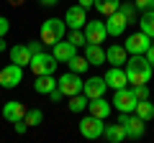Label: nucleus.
<instances>
[{
  "instance_id": "24",
  "label": "nucleus",
  "mask_w": 154,
  "mask_h": 143,
  "mask_svg": "<svg viewBox=\"0 0 154 143\" xmlns=\"http://www.w3.org/2000/svg\"><path fill=\"white\" fill-rule=\"evenodd\" d=\"M134 115H139L144 123H149V120L154 118V105L149 102V100H139V102H136V110H134Z\"/></svg>"
},
{
  "instance_id": "36",
  "label": "nucleus",
  "mask_w": 154,
  "mask_h": 143,
  "mask_svg": "<svg viewBox=\"0 0 154 143\" xmlns=\"http://www.w3.org/2000/svg\"><path fill=\"white\" fill-rule=\"evenodd\" d=\"M49 97H51V102H59V100L64 97V92H62L59 87H54V89H51V92H49Z\"/></svg>"
},
{
  "instance_id": "40",
  "label": "nucleus",
  "mask_w": 154,
  "mask_h": 143,
  "mask_svg": "<svg viewBox=\"0 0 154 143\" xmlns=\"http://www.w3.org/2000/svg\"><path fill=\"white\" fill-rule=\"evenodd\" d=\"M8 49V44H5V36H3V39H0V51H5Z\"/></svg>"
},
{
  "instance_id": "34",
  "label": "nucleus",
  "mask_w": 154,
  "mask_h": 143,
  "mask_svg": "<svg viewBox=\"0 0 154 143\" xmlns=\"http://www.w3.org/2000/svg\"><path fill=\"white\" fill-rule=\"evenodd\" d=\"M13 128H16L18 136H23V133L28 130V123H26V120H16V123H13Z\"/></svg>"
},
{
  "instance_id": "25",
  "label": "nucleus",
  "mask_w": 154,
  "mask_h": 143,
  "mask_svg": "<svg viewBox=\"0 0 154 143\" xmlns=\"http://www.w3.org/2000/svg\"><path fill=\"white\" fill-rule=\"evenodd\" d=\"M88 95L85 92H80V95H72L69 97V105H67V107H69V112H82L85 107H88Z\"/></svg>"
},
{
  "instance_id": "30",
  "label": "nucleus",
  "mask_w": 154,
  "mask_h": 143,
  "mask_svg": "<svg viewBox=\"0 0 154 143\" xmlns=\"http://www.w3.org/2000/svg\"><path fill=\"white\" fill-rule=\"evenodd\" d=\"M23 120L28 123V128H31V125H38V123L44 120V112H41V110H26V118H23Z\"/></svg>"
},
{
  "instance_id": "9",
  "label": "nucleus",
  "mask_w": 154,
  "mask_h": 143,
  "mask_svg": "<svg viewBox=\"0 0 154 143\" xmlns=\"http://www.w3.org/2000/svg\"><path fill=\"white\" fill-rule=\"evenodd\" d=\"M123 46H126L128 54H146V49L152 46V39H149L146 33L139 31V33H131V36L126 39V44H123Z\"/></svg>"
},
{
  "instance_id": "16",
  "label": "nucleus",
  "mask_w": 154,
  "mask_h": 143,
  "mask_svg": "<svg viewBox=\"0 0 154 143\" xmlns=\"http://www.w3.org/2000/svg\"><path fill=\"white\" fill-rule=\"evenodd\" d=\"M105 89H108V84H105V79H103V77H90L88 82H85L82 92L88 95V100H93V97H103Z\"/></svg>"
},
{
  "instance_id": "19",
  "label": "nucleus",
  "mask_w": 154,
  "mask_h": 143,
  "mask_svg": "<svg viewBox=\"0 0 154 143\" xmlns=\"http://www.w3.org/2000/svg\"><path fill=\"white\" fill-rule=\"evenodd\" d=\"M85 59L93 64H105V51L100 44H85Z\"/></svg>"
},
{
  "instance_id": "13",
  "label": "nucleus",
  "mask_w": 154,
  "mask_h": 143,
  "mask_svg": "<svg viewBox=\"0 0 154 143\" xmlns=\"http://www.w3.org/2000/svg\"><path fill=\"white\" fill-rule=\"evenodd\" d=\"M3 118H5L11 125H13L16 120H23V118H26V105L18 102V100H11V102H5V105H3Z\"/></svg>"
},
{
  "instance_id": "32",
  "label": "nucleus",
  "mask_w": 154,
  "mask_h": 143,
  "mask_svg": "<svg viewBox=\"0 0 154 143\" xmlns=\"http://www.w3.org/2000/svg\"><path fill=\"white\" fill-rule=\"evenodd\" d=\"M134 5L139 10H154V0H134Z\"/></svg>"
},
{
  "instance_id": "17",
  "label": "nucleus",
  "mask_w": 154,
  "mask_h": 143,
  "mask_svg": "<svg viewBox=\"0 0 154 143\" xmlns=\"http://www.w3.org/2000/svg\"><path fill=\"white\" fill-rule=\"evenodd\" d=\"M8 54H11V61H13V64H18V66H28V64H31V51H28L26 44L11 46V49H8Z\"/></svg>"
},
{
  "instance_id": "4",
  "label": "nucleus",
  "mask_w": 154,
  "mask_h": 143,
  "mask_svg": "<svg viewBox=\"0 0 154 143\" xmlns=\"http://www.w3.org/2000/svg\"><path fill=\"white\" fill-rule=\"evenodd\" d=\"M136 102H139V97L134 95V89H128V87L116 89V95H113V107H116L118 112H134V110H136Z\"/></svg>"
},
{
  "instance_id": "2",
  "label": "nucleus",
  "mask_w": 154,
  "mask_h": 143,
  "mask_svg": "<svg viewBox=\"0 0 154 143\" xmlns=\"http://www.w3.org/2000/svg\"><path fill=\"white\" fill-rule=\"evenodd\" d=\"M67 36V23L59 21V18H46L38 28V39L44 46H54L57 41H62Z\"/></svg>"
},
{
  "instance_id": "12",
  "label": "nucleus",
  "mask_w": 154,
  "mask_h": 143,
  "mask_svg": "<svg viewBox=\"0 0 154 143\" xmlns=\"http://www.w3.org/2000/svg\"><path fill=\"white\" fill-rule=\"evenodd\" d=\"M64 23H67V28H82L88 23V10L82 5H72L64 13Z\"/></svg>"
},
{
  "instance_id": "23",
  "label": "nucleus",
  "mask_w": 154,
  "mask_h": 143,
  "mask_svg": "<svg viewBox=\"0 0 154 143\" xmlns=\"http://www.w3.org/2000/svg\"><path fill=\"white\" fill-rule=\"evenodd\" d=\"M139 31L154 39V10H144V16L139 18Z\"/></svg>"
},
{
  "instance_id": "15",
  "label": "nucleus",
  "mask_w": 154,
  "mask_h": 143,
  "mask_svg": "<svg viewBox=\"0 0 154 143\" xmlns=\"http://www.w3.org/2000/svg\"><path fill=\"white\" fill-rule=\"evenodd\" d=\"M51 54H54L57 61H69L72 56L77 54V46L72 44V41H64V39H62V41H57V44L51 46Z\"/></svg>"
},
{
  "instance_id": "26",
  "label": "nucleus",
  "mask_w": 154,
  "mask_h": 143,
  "mask_svg": "<svg viewBox=\"0 0 154 143\" xmlns=\"http://www.w3.org/2000/svg\"><path fill=\"white\" fill-rule=\"evenodd\" d=\"M67 64H69V72H77V74H85V72L90 69V61L85 59V56H80V54H75Z\"/></svg>"
},
{
  "instance_id": "6",
  "label": "nucleus",
  "mask_w": 154,
  "mask_h": 143,
  "mask_svg": "<svg viewBox=\"0 0 154 143\" xmlns=\"http://www.w3.org/2000/svg\"><path fill=\"white\" fill-rule=\"evenodd\" d=\"M23 82V66H18V64H8V66H3L0 69V87H5V89H13V87H18V84Z\"/></svg>"
},
{
  "instance_id": "38",
  "label": "nucleus",
  "mask_w": 154,
  "mask_h": 143,
  "mask_svg": "<svg viewBox=\"0 0 154 143\" xmlns=\"http://www.w3.org/2000/svg\"><path fill=\"white\" fill-rule=\"evenodd\" d=\"M80 5L88 10V8H95V0H80Z\"/></svg>"
},
{
  "instance_id": "27",
  "label": "nucleus",
  "mask_w": 154,
  "mask_h": 143,
  "mask_svg": "<svg viewBox=\"0 0 154 143\" xmlns=\"http://www.w3.org/2000/svg\"><path fill=\"white\" fill-rule=\"evenodd\" d=\"M118 5H121L118 0H95V8H98V13H100V16H105V18H108L110 13L118 10Z\"/></svg>"
},
{
  "instance_id": "37",
  "label": "nucleus",
  "mask_w": 154,
  "mask_h": 143,
  "mask_svg": "<svg viewBox=\"0 0 154 143\" xmlns=\"http://www.w3.org/2000/svg\"><path fill=\"white\" fill-rule=\"evenodd\" d=\"M144 56H146V61H149V64L154 66V44H152V46L146 49V54H144Z\"/></svg>"
},
{
  "instance_id": "31",
  "label": "nucleus",
  "mask_w": 154,
  "mask_h": 143,
  "mask_svg": "<svg viewBox=\"0 0 154 143\" xmlns=\"http://www.w3.org/2000/svg\"><path fill=\"white\" fill-rule=\"evenodd\" d=\"M134 95L139 100H149V87L146 84H134Z\"/></svg>"
},
{
  "instance_id": "3",
  "label": "nucleus",
  "mask_w": 154,
  "mask_h": 143,
  "mask_svg": "<svg viewBox=\"0 0 154 143\" xmlns=\"http://www.w3.org/2000/svg\"><path fill=\"white\" fill-rule=\"evenodd\" d=\"M31 72H33V77H41V74H54L57 69V59L54 54H46V51H38V54L31 56Z\"/></svg>"
},
{
  "instance_id": "33",
  "label": "nucleus",
  "mask_w": 154,
  "mask_h": 143,
  "mask_svg": "<svg viewBox=\"0 0 154 143\" xmlns=\"http://www.w3.org/2000/svg\"><path fill=\"white\" fill-rule=\"evenodd\" d=\"M28 46V51H31V56L33 54H38V51H44V44H41V39L38 41H31V44H26Z\"/></svg>"
},
{
  "instance_id": "8",
  "label": "nucleus",
  "mask_w": 154,
  "mask_h": 143,
  "mask_svg": "<svg viewBox=\"0 0 154 143\" xmlns=\"http://www.w3.org/2000/svg\"><path fill=\"white\" fill-rule=\"evenodd\" d=\"M85 31V39H88V44H103L105 39H108V28H105V21H88L82 26Z\"/></svg>"
},
{
  "instance_id": "29",
  "label": "nucleus",
  "mask_w": 154,
  "mask_h": 143,
  "mask_svg": "<svg viewBox=\"0 0 154 143\" xmlns=\"http://www.w3.org/2000/svg\"><path fill=\"white\" fill-rule=\"evenodd\" d=\"M118 10L126 16L128 23H136V5H134V3H126V0H123L121 5H118Z\"/></svg>"
},
{
  "instance_id": "14",
  "label": "nucleus",
  "mask_w": 154,
  "mask_h": 143,
  "mask_svg": "<svg viewBox=\"0 0 154 143\" xmlns=\"http://www.w3.org/2000/svg\"><path fill=\"white\" fill-rule=\"evenodd\" d=\"M88 110H90V115H95V118H108L110 112H113V102H108L105 97H93L88 102Z\"/></svg>"
},
{
  "instance_id": "11",
  "label": "nucleus",
  "mask_w": 154,
  "mask_h": 143,
  "mask_svg": "<svg viewBox=\"0 0 154 143\" xmlns=\"http://www.w3.org/2000/svg\"><path fill=\"white\" fill-rule=\"evenodd\" d=\"M103 79H105V84H108L110 89H121V87L128 84V77H126V69H123V66H110Z\"/></svg>"
},
{
  "instance_id": "35",
  "label": "nucleus",
  "mask_w": 154,
  "mask_h": 143,
  "mask_svg": "<svg viewBox=\"0 0 154 143\" xmlns=\"http://www.w3.org/2000/svg\"><path fill=\"white\" fill-rule=\"evenodd\" d=\"M8 28H11V23H8V18H5V16H0V39H3V36L8 33Z\"/></svg>"
},
{
  "instance_id": "28",
  "label": "nucleus",
  "mask_w": 154,
  "mask_h": 143,
  "mask_svg": "<svg viewBox=\"0 0 154 143\" xmlns=\"http://www.w3.org/2000/svg\"><path fill=\"white\" fill-rule=\"evenodd\" d=\"M67 41H72L75 46H85V44H88V39H85V31H82V28H69V33H67Z\"/></svg>"
},
{
  "instance_id": "20",
  "label": "nucleus",
  "mask_w": 154,
  "mask_h": 143,
  "mask_svg": "<svg viewBox=\"0 0 154 143\" xmlns=\"http://www.w3.org/2000/svg\"><path fill=\"white\" fill-rule=\"evenodd\" d=\"M123 128H126V136H128V138H134V141L144 136V120H141L139 115H131L126 123H123Z\"/></svg>"
},
{
  "instance_id": "18",
  "label": "nucleus",
  "mask_w": 154,
  "mask_h": 143,
  "mask_svg": "<svg viewBox=\"0 0 154 143\" xmlns=\"http://www.w3.org/2000/svg\"><path fill=\"white\" fill-rule=\"evenodd\" d=\"M126 59H128V51H126V46H118V44H113L108 51H105V61H108V64H113V66H123V64H126Z\"/></svg>"
},
{
  "instance_id": "5",
  "label": "nucleus",
  "mask_w": 154,
  "mask_h": 143,
  "mask_svg": "<svg viewBox=\"0 0 154 143\" xmlns=\"http://www.w3.org/2000/svg\"><path fill=\"white\" fill-rule=\"evenodd\" d=\"M103 130H105V120H103V118L88 115V118L80 120V133H82V138H90V141L103 138Z\"/></svg>"
},
{
  "instance_id": "7",
  "label": "nucleus",
  "mask_w": 154,
  "mask_h": 143,
  "mask_svg": "<svg viewBox=\"0 0 154 143\" xmlns=\"http://www.w3.org/2000/svg\"><path fill=\"white\" fill-rule=\"evenodd\" d=\"M57 87L64 92V97H72V95H80V92H82L85 82L80 79V74H77V72H67V74H62V77H59Z\"/></svg>"
},
{
  "instance_id": "10",
  "label": "nucleus",
  "mask_w": 154,
  "mask_h": 143,
  "mask_svg": "<svg viewBox=\"0 0 154 143\" xmlns=\"http://www.w3.org/2000/svg\"><path fill=\"white\" fill-rule=\"evenodd\" d=\"M105 28H108V36H121V33H126L128 21H126V16L121 10H116V13H110L105 18Z\"/></svg>"
},
{
  "instance_id": "22",
  "label": "nucleus",
  "mask_w": 154,
  "mask_h": 143,
  "mask_svg": "<svg viewBox=\"0 0 154 143\" xmlns=\"http://www.w3.org/2000/svg\"><path fill=\"white\" fill-rule=\"evenodd\" d=\"M54 87H57V79L51 77V74H41V77H36V84H33V89H36L38 95H49Z\"/></svg>"
},
{
  "instance_id": "1",
  "label": "nucleus",
  "mask_w": 154,
  "mask_h": 143,
  "mask_svg": "<svg viewBox=\"0 0 154 143\" xmlns=\"http://www.w3.org/2000/svg\"><path fill=\"white\" fill-rule=\"evenodd\" d=\"M123 69H126L128 84H149L154 66L146 61V56H144V54H131V59H126Z\"/></svg>"
},
{
  "instance_id": "41",
  "label": "nucleus",
  "mask_w": 154,
  "mask_h": 143,
  "mask_svg": "<svg viewBox=\"0 0 154 143\" xmlns=\"http://www.w3.org/2000/svg\"><path fill=\"white\" fill-rule=\"evenodd\" d=\"M126 3H134V0H126Z\"/></svg>"
},
{
  "instance_id": "39",
  "label": "nucleus",
  "mask_w": 154,
  "mask_h": 143,
  "mask_svg": "<svg viewBox=\"0 0 154 143\" xmlns=\"http://www.w3.org/2000/svg\"><path fill=\"white\" fill-rule=\"evenodd\" d=\"M59 0H41V5H57Z\"/></svg>"
},
{
  "instance_id": "21",
  "label": "nucleus",
  "mask_w": 154,
  "mask_h": 143,
  "mask_svg": "<svg viewBox=\"0 0 154 143\" xmlns=\"http://www.w3.org/2000/svg\"><path fill=\"white\" fill-rule=\"evenodd\" d=\"M103 138H105V141H110V143H121L123 138H128V136H126V128H123L121 123H116V125H105Z\"/></svg>"
}]
</instances>
